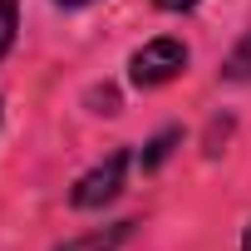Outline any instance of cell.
<instances>
[{
    "label": "cell",
    "mask_w": 251,
    "mask_h": 251,
    "mask_svg": "<svg viewBox=\"0 0 251 251\" xmlns=\"http://www.w3.org/2000/svg\"><path fill=\"white\" fill-rule=\"evenodd\" d=\"M182 64H187V50H182L177 40H153V45H143V50L128 59V74H133L138 89H158V84L177 79Z\"/></svg>",
    "instance_id": "obj_1"
},
{
    "label": "cell",
    "mask_w": 251,
    "mask_h": 251,
    "mask_svg": "<svg viewBox=\"0 0 251 251\" xmlns=\"http://www.w3.org/2000/svg\"><path fill=\"white\" fill-rule=\"evenodd\" d=\"M123 173H128V153H108L94 173H84L79 182H74V207H103V202H113L118 197V187H123Z\"/></svg>",
    "instance_id": "obj_2"
},
{
    "label": "cell",
    "mask_w": 251,
    "mask_h": 251,
    "mask_svg": "<svg viewBox=\"0 0 251 251\" xmlns=\"http://www.w3.org/2000/svg\"><path fill=\"white\" fill-rule=\"evenodd\" d=\"M128 226H133V222H118V226H103V231H94V236H79V241H69L64 251H118L123 241H128Z\"/></svg>",
    "instance_id": "obj_3"
},
{
    "label": "cell",
    "mask_w": 251,
    "mask_h": 251,
    "mask_svg": "<svg viewBox=\"0 0 251 251\" xmlns=\"http://www.w3.org/2000/svg\"><path fill=\"white\" fill-rule=\"evenodd\" d=\"M222 74H226V79H236V84H241V79H251V35H241V45L226 54Z\"/></svg>",
    "instance_id": "obj_4"
},
{
    "label": "cell",
    "mask_w": 251,
    "mask_h": 251,
    "mask_svg": "<svg viewBox=\"0 0 251 251\" xmlns=\"http://www.w3.org/2000/svg\"><path fill=\"white\" fill-rule=\"evenodd\" d=\"M15 30H20V15H15V0H0V59L10 54V45H15Z\"/></svg>",
    "instance_id": "obj_5"
},
{
    "label": "cell",
    "mask_w": 251,
    "mask_h": 251,
    "mask_svg": "<svg viewBox=\"0 0 251 251\" xmlns=\"http://www.w3.org/2000/svg\"><path fill=\"white\" fill-rule=\"evenodd\" d=\"M173 138H177V133H163V138H158V143L148 148V158H143V168H153V163H158V158L168 153V143H173Z\"/></svg>",
    "instance_id": "obj_6"
},
{
    "label": "cell",
    "mask_w": 251,
    "mask_h": 251,
    "mask_svg": "<svg viewBox=\"0 0 251 251\" xmlns=\"http://www.w3.org/2000/svg\"><path fill=\"white\" fill-rule=\"evenodd\" d=\"M158 5H163V10H192L197 0H158Z\"/></svg>",
    "instance_id": "obj_7"
},
{
    "label": "cell",
    "mask_w": 251,
    "mask_h": 251,
    "mask_svg": "<svg viewBox=\"0 0 251 251\" xmlns=\"http://www.w3.org/2000/svg\"><path fill=\"white\" fill-rule=\"evenodd\" d=\"M54 5H64V10H79V5H94V0H54Z\"/></svg>",
    "instance_id": "obj_8"
},
{
    "label": "cell",
    "mask_w": 251,
    "mask_h": 251,
    "mask_svg": "<svg viewBox=\"0 0 251 251\" xmlns=\"http://www.w3.org/2000/svg\"><path fill=\"white\" fill-rule=\"evenodd\" d=\"M241 246H246V251H251V231H246V241H241Z\"/></svg>",
    "instance_id": "obj_9"
}]
</instances>
